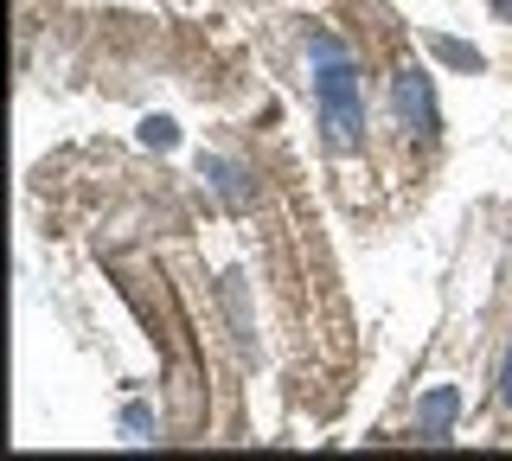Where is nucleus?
<instances>
[{"label":"nucleus","mask_w":512,"mask_h":461,"mask_svg":"<svg viewBox=\"0 0 512 461\" xmlns=\"http://www.w3.org/2000/svg\"><path fill=\"white\" fill-rule=\"evenodd\" d=\"M397 109H404V122H416V135H436V103H429L423 71H404V77H397Z\"/></svg>","instance_id":"nucleus-2"},{"label":"nucleus","mask_w":512,"mask_h":461,"mask_svg":"<svg viewBox=\"0 0 512 461\" xmlns=\"http://www.w3.org/2000/svg\"><path fill=\"white\" fill-rule=\"evenodd\" d=\"M314 103H320V129H327L333 148H352L365 129V90L359 71L340 45H320V71H314Z\"/></svg>","instance_id":"nucleus-1"},{"label":"nucleus","mask_w":512,"mask_h":461,"mask_svg":"<svg viewBox=\"0 0 512 461\" xmlns=\"http://www.w3.org/2000/svg\"><path fill=\"white\" fill-rule=\"evenodd\" d=\"M500 397L512 404V353H506V372H500Z\"/></svg>","instance_id":"nucleus-3"},{"label":"nucleus","mask_w":512,"mask_h":461,"mask_svg":"<svg viewBox=\"0 0 512 461\" xmlns=\"http://www.w3.org/2000/svg\"><path fill=\"white\" fill-rule=\"evenodd\" d=\"M493 13H500V20H512V0H493Z\"/></svg>","instance_id":"nucleus-4"}]
</instances>
